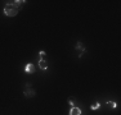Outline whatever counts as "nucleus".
I'll return each mask as SVG.
<instances>
[{
	"label": "nucleus",
	"mask_w": 121,
	"mask_h": 115,
	"mask_svg": "<svg viewBox=\"0 0 121 115\" xmlns=\"http://www.w3.org/2000/svg\"><path fill=\"white\" fill-rule=\"evenodd\" d=\"M76 50L79 51V58H81L82 55H84V53H85V47H84V45L81 44V42H77V45H76Z\"/></svg>",
	"instance_id": "3"
},
{
	"label": "nucleus",
	"mask_w": 121,
	"mask_h": 115,
	"mask_svg": "<svg viewBox=\"0 0 121 115\" xmlns=\"http://www.w3.org/2000/svg\"><path fill=\"white\" fill-rule=\"evenodd\" d=\"M68 104L71 105V107H73V106H76V105H75V100L72 99V97H70V99H68Z\"/></svg>",
	"instance_id": "9"
},
{
	"label": "nucleus",
	"mask_w": 121,
	"mask_h": 115,
	"mask_svg": "<svg viewBox=\"0 0 121 115\" xmlns=\"http://www.w3.org/2000/svg\"><path fill=\"white\" fill-rule=\"evenodd\" d=\"M39 67L41 70H47L48 69V61L44 59V58H40V60H39Z\"/></svg>",
	"instance_id": "4"
},
{
	"label": "nucleus",
	"mask_w": 121,
	"mask_h": 115,
	"mask_svg": "<svg viewBox=\"0 0 121 115\" xmlns=\"http://www.w3.org/2000/svg\"><path fill=\"white\" fill-rule=\"evenodd\" d=\"M23 95H25V97H27V99H31V97H35L36 96V91L31 87V83H26Z\"/></svg>",
	"instance_id": "2"
},
{
	"label": "nucleus",
	"mask_w": 121,
	"mask_h": 115,
	"mask_svg": "<svg viewBox=\"0 0 121 115\" xmlns=\"http://www.w3.org/2000/svg\"><path fill=\"white\" fill-rule=\"evenodd\" d=\"M81 114H82L81 109L77 107V106H73V107H71L70 114H68V115H81Z\"/></svg>",
	"instance_id": "6"
},
{
	"label": "nucleus",
	"mask_w": 121,
	"mask_h": 115,
	"mask_svg": "<svg viewBox=\"0 0 121 115\" xmlns=\"http://www.w3.org/2000/svg\"><path fill=\"white\" fill-rule=\"evenodd\" d=\"M18 12H19V9L14 7L12 3L5 4V7H4V14L7 17H16L17 14H18Z\"/></svg>",
	"instance_id": "1"
},
{
	"label": "nucleus",
	"mask_w": 121,
	"mask_h": 115,
	"mask_svg": "<svg viewBox=\"0 0 121 115\" xmlns=\"http://www.w3.org/2000/svg\"><path fill=\"white\" fill-rule=\"evenodd\" d=\"M45 54H47V53H45L44 50H41V51L39 53V55H40V58H44V56H45Z\"/></svg>",
	"instance_id": "10"
},
{
	"label": "nucleus",
	"mask_w": 121,
	"mask_h": 115,
	"mask_svg": "<svg viewBox=\"0 0 121 115\" xmlns=\"http://www.w3.org/2000/svg\"><path fill=\"white\" fill-rule=\"evenodd\" d=\"M99 107H100V102H95L94 105H91V106H90L91 110H98Z\"/></svg>",
	"instance_id": "8"
},
{
	"label": "nucleus",
	"mask_w": 121,
	"mask_h": 115,
	"mask_svg": "<svg viewBox=\"0 0 121 115\" xmlns=\"http://www.w3.org/2000/svg\"><path fill=\"white\" fill-rule=\"evenodd\" d=\"M25 72H26L27 74H32V73H35V67H34V64H31V63L26 64V67H25Z\"/></svg>",
	"instance_id": "5"
},
{
	"label": "nucleus",
	"mask_w": 121,
	"mask_h": 115,
	"mask_svg": "<svg viewBox=\"0 0 121 115\" xmlns=\"http://www.w3.org/2000/svg\"><path fill=\"white\" fill-rule=\"evenodd\" d=\"M107 105H108L111 109H116V107H117V104L115 102V101H107Z\"/></svg>",
	"instance_id": "7"
}]
</instances>
